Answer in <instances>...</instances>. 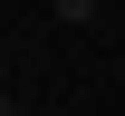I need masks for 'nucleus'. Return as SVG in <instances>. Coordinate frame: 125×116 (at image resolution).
Returning a JSON list of instances; mask_svg holds the SVG:
<instances>
[{
    "label": "nucleus",
    "mask_w": 125,
    "mask_h": 116,
    "mask_svg": "<svg viewBox=\"0 0 125 116\" xmlns=\"http://www.w3.org/2000/svg\"><path fill=\"white\" fill-rule=\"evenodd\" d=\"M48 10H58V19H96V0H48Z\"/></svg>",
    "instance_id": "obj_1"
},
{
    "label": "nucleus",
    "mask_w": 125,
    "mask_h": 116,
    "mask_svg": "<svg viewBox=\"0 0 125 116\" xmlns=\"http://www.w3.org/2000/svg\"><path fill=\"white\" fill-rule=\"evenodd\" d=\"M0 116H10V97H0Z\"/></svg>",
    "instance_id": "obj_2"
}]
</instances>
